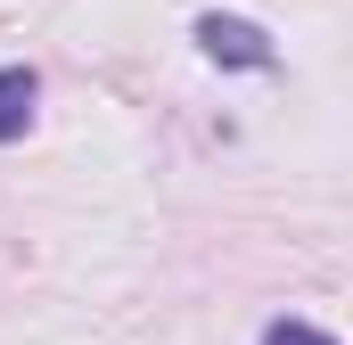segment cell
I'll list each match as a JSON object with an SVG mask.
<instances>
[{
	"instance_id": "3",
	"label": "cell",
	"mask_w": 353,
	"mask_h": 345,
	"mask_svg": "<svg viewBox=\"0 0 353 345\" xmlns=\"http://www.w3.org/2000/svg\"><path fill=\"white\" fill-rule=\"evenodd\" d=\"M263 345H337V337H329V329H312V321H271Z\"/></svg>"
},
{
	"instance_id": "1",
	"label": "cell",
	"mask_w": 353,
	"mask_h": 345,
	"mask_svg": "<svg viewBox=\"0 0 353 345\" xmlns=\"http://www.w3.org/2000/svg\"><path fill=\"white\" fill-rule=\"evenodd\" d=\"M197 41H205L214 66H271L263 25H247V17H197Z\"/></svg>"
},
{
	"instance_id": "2",
	"label": "cell",
	"mask_w": 353,
	"mask_h": 345,
	"mask_svg": "<svg viewBox=\"0 0 353 345\" xmlns=\"http://www.w3.org/2000/svg\"><path fill=\"white\" fill-rule=\"evenodd\" d=\"M33 99H41L33 66H0V140H17V132L33 124Z\"/></svg>"
}]
</instances>
